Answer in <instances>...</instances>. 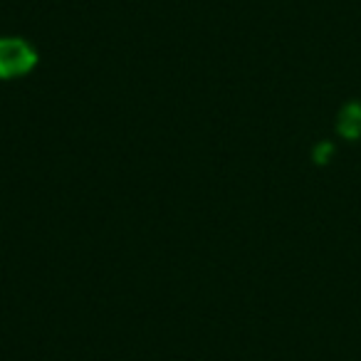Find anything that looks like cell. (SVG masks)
<instances>
[{
  "mask_svg": "<svg viewBox=\"0 0 361 361\" xmlns=\"http://www.w3.org/2000/svg\"><path fill=\"white\" fill-rule=\"evenodd\" d=\"M37 55L27 42L0 37V80L23 77L35 67Z\"/></svg>",
  "mask_w": 361,
  "mask_h": 361,
  "instance_id": "obj_1",
  "label": "cell"
},
{
  "mask_svg": "<svg viewBox=\"0 0 361 361\" xmlns=\"http://www.w3.org/2000/svg\"><path fill=\"white\" fill-rule=\"evenodd\" d=\"M359 131H361V109L356 104H351L341 114V134L354 139V136H359Z\"/></svg>",
  "mask_w": 361,
  "mask_h": 361,
  "instance_id": "obj_2",
  "label": "cell"
}]
</instances>
